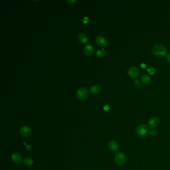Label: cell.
Instances as JSON below:
<instances>
[{
	"mask_svg": "<svg viewBox=\"0 0 170 170\" xmlns=\"http://www.w3.org/2000/svg\"><path fill=\"white\" fill-rule=\"evenodd\" d=\"M152 52L156 57H164L167 54V50L164 45L162 44H158L153 47Z\"/></svg>",
	"mask_w": 170,
	"mask_h": 170,
	"instance_id": "obj_1",
	"label": "cell"
},
{
	"mask_svg": "<svg viewBox=\"0 0 170 170\" xmlns=\"http://www.w3.org/2000/svg\"><path fill=\"white\" fill-rule=\"evenodd\" d=\"M137 134L141 137H145L147 136L148 133L147 127L144 124L138 125L136 128Z\"/></svg>",
	"mask_w": 170,
	"mask_h": 170,
	"instance_id": "obj_2",
	"label": "cell"
},
{
	"mask_svg": "<svg viewBox=\"0 0 170 170\" xmlns=\"http://www.w3.org/2000/svg\"><path fill=\"white\" fill-rule=\"evenodd\" d=\"M126 161V156L123 152L117 153L115 156V162L118 165H122L125 163Z\"/></svg>",
	"mask_w": 170,
	"mask_h": 170,
	"instance_id": "obj_3",
	"label": "cell"
},
{
	"mask_svg": "<svg viewBox=\"0 0 170 170\" xmlns=\"http://www.w3.org/2000/svg\"><path fill=\"white\" fill-rule=\"evenodd\" d=\"M128 74L131 78H136L140 76V71L138 68L136 66H132L128 69Z\"/></svg>",
	"mask_w": 170,
	"mask_h": 170,
	"instance_id": "obj_4",
	"label": "cell"
},
{
	"mask_svg": "<svg viewBox=\"0 0 170 170\" xmlns=\"http://www.w3.org/2000/svg\"><path fill=\"white\" fill-rule=\"evenodd\" d=\"M88 94V93L87 90L84 87H81L77 91L76 96L78 99L80 100H83L87 97Z\"/></svg>",
	"mask_w": 170,
	"mask_h": 170,
	"instance_id": "obj_5",
	"label": "cell"
},
{
	"mask_svg": "<svg viewBox=\"0 0 170 170\" xmlns=\"http://www.w3.org/2000/svg\"><path fill=\"white\" fill-rule=\"evenodd\" d=\"M11 160L16 164H19L23 161L21 155L19 153H14L11 155Z\"/></svg>",
	"mask_w": 170,
	"mask_h": 170,
	"instance_id": "obj_6",
	"label": "cell"
},
{
	"mask_svg": "<svg viewBox=\"0 0 170 170\" xmlns=\"http://www.w3.org/2000/svg\"><path fill=\"white\" fill-rule=\"evenodd\" d=\"M95 41L97 44L101 47H104L107 45V40L102 35H98L96 38Z\"/></svg>",
	"mask_w": 170,
	"mask_h": 170,
	"instance_id": "obj_7",
	"label": "cell"
},
{
	"mask_svg": "<svg viewBox=\"0 0 170 170\" xmlns=\"http://www.w3.org/2000/svg\"><path fill=\"white\" fill-rule=\"evenodd\" d=\"M20 133V134L23 137H28L30 135L31 133V130L28 126H24L21 128Z\"/></svg>",
	"mask_w": 170,
	"mask_h": 170,
	"instance_id": "obj_8",
	"label": "cell"
},
{
	"mask_svg": "<svg viewBox=\"0 0 170 170\" xmlns=\"http://www.w3.org/2000/svg\"><path fill=\"white\" fill-rule=\"evenodd\" d=\"M108 146L109 149L113 152L117 151L119 149L118 144L117 143V142L114 140L110 141L109 143Z\"/></svg>",
	"mask_w": 170,
	"mask_h": 170,
	"instance_id": "obj_9",
	"label": "cell"
},
{
	"mask_svg": "<svg viewBox=\"0 0 170 170\" xmlns=\"http://www.w3.org/2000/svg\"><path fill=\"white\" fill-rule=\"evenodd\" d=\"M93 51L94 48L92 45H85L84 48V52L86 56H90L93 53Z\"/></svg>",
	"mask_w": 170,
	"mask_h": 170,
	"instance_id": "obj_10",
	"label": "cell"
},
{
	"mask_svg": "<svg viewBox=\"0 0 170 170\" xmlns=\"http://www.w3.org/2000/svg\"><path fill=\"white\" fill-rule=\"evenodd\" d=\"M159 123V119L157 117H153L150 119L148 122V126L149 127L153 128L156 127Z\"/></svg>",
	"mask_w": 170,
	"mask_h": 170,
	"instance_id": "obj_11",
	"label": "cell"
},
{
	"mask_svg": "<svg viewBox=\"0 0 170 170\" xmlns=\"http://www.w3.org/2000/svg\"><path fill=\"white\" fill-rule=\"evenodd\" d=\"M101 90V87L98 85L92 86L90 88V92L92 94L98 93Z\"/></svg>",
	"mask_w": 170,
	"mask_h": 170,
	"instance_id": "obj_12",
	"label": "cell"
},
{
	"mask_svg": "<svg viewBox=\"0 0 170 170\" xmlns=\"http://www.w3.org/2000/svg\"><path fill=\"white\" fill-rule=\"evenodd\" d=\"M78 39L82 43H86L87 41V36L84 33H80L78 34Z\"/></svg>",
	"mask_w": 170,
	"mask_h": 170,
	"instance_id": "obj_13",
	"label": "cell"
},
{
	"mask_svg": "<svg viewBox=\"0 0 170 170\" xmlns=\"http://www.w3.org/2000/svg\"><path fill=\"white\" fill-rule=\"evenodd\" d=\"M23 163L26 166H31L34 164V161L30 158H26L23 160Z\"/></svg>",
	"mask_w": 170,
	"mask_h": 170,
	"instance_id": "obj_14",
	"label": "cell"
},
{
	"mask_svg": "<svg viewBox=\"0 0 170 170\" xmlns=\"http://www.w3.org/2000/svg\"><path fill=\"white\" fill-rule=\"evenodd\" d=\"M141 80L142 82L144 84H149L151 82V78L147 75H143L141 77Z\"/></svg>",
	"mask_w": 170,
	"mask_h": 170,
	"instance_id": "obj_15",
	"label": "cell"
},
{
	"mask_svg": "<svg viewBox=\"0 0 170 170\" xmlns=\"http://www.w3.org/2000/svg\"><path fill=\"white\" fill-rule=\"evenodd\" d=\"M106 52V51L104 48H100L96 51V56L98 57H103Z\"/></svg>",
	"mask_w": 170,
	"mask_h": 170,
	"instance_id": "obj_16",
	"label": "cell"
},
{
	"mask_svg": "<svg viewBox=\"0 0 170 170\" xmlns=\"http://www.w3.org/2000/svg\"><path fill=\"white\" fill-rule=\"evenodd\" d=\"M147 71L149 74H151V75H153L155 72V69L153 67H151L150 68H147Z\"/></svg>",
	"mask_w": 170,
	"mask_h": 170,
	"instance_id": "obj_17",
	"label": "cell"
},
{
	"mask_svg": "<svg viewBox=\"0 0 170 170\" xmlns=\"http://www.w3.org/2000/svg\"><path fill=\"white\" fill-rule=\"evenodd\" d=\"M134 83H135V85H136V86L137 87H138V88H141L142 86L141 83H140V82L139 81V80H138L136 79V80H134Z\"/></svg>",
	"mask_w": 170,
	"mask_h": 170,
	"instance_id": "obj_18",
	"label": "cell"
},
{
	"mask_svg": "<svg viewBox=\"0 0 170 170\" xmlns=\"http://www.w3.org/2000/svg\"><path fill=\"white\" fill-rule=\"evenodd\" d=\"M157 131L154 129H151L149 131V134L151 136H155L157 135Z\"/></svg>",
	"mask_w": 170,
	"mask_h": 170,
	"instance_id": "obj_19",
	"label": "cell"
},
{
	"mask_svg": "<svg viewBox=\"0 0 170 170\" xmlns=\"http://www.w3.org/2000/svg\"><path fill=\"white\" fill-rule=\"evenodd\" d=\"M66 1L70 4H74L75 3L77 2V0H67Z\"/></svg>",
	"mask_w": 170,
	"mask_h": 170,
	"instance_id": "obj_20",
	"label": "cell"
},
{
	"mask_svg": "<svg viewBox=\"0 0 170 170\" xmlns=\"http://www.w3.org/2000/svg\"><path fill=\"white\" fill-rule=\"evenodd\" d=\"M89 22V18L87 17H85L83 19V22L84 23H87Z\"/></svg>",
	"mask_w": 170,
	"mask_h": 170,
	"instance_id": "obj_21",
	"label": "cell"
},
{
	"mask_svg": "<svg viewBox=\"0 0 170 170\" xmlns=\"http://www.w3.org/2000/svg\"><path fill=\"white\" fill-rule=\"evenodd\" d=\"M110 106H109V105H106L104 106V107L103 108V109H104V110H105V111H108V110H109L110 109Z\"/></svg>",
	"mask_w": 170,
	"mask_h": 170,
	"instance_id": "obj_22",
	"label": "cell"
},
{
	"mask_svg": "<svg viewBox=\"0 0 170 170\" xmlns=\"http://www.w3.org/2000/svg\"><path fill=\"white\" fill-rule=\"evenodd\" d=\"M166 59H167V62L170 64V54H168V55L167 56V57H166Z\"/></svg>",
	"mask_w": 170,
	"mask_h": 170,
	"instance_id": "obj_23",
	"label": "cell"
},
{
	"mask_svg": "<svg viewBox=\"0 0 170 170\" xmlns=\"http://www.w3.org/2000/svg\"><path fill=\"white\" fill-rule=\"evenodd\" d=\"M141 67L142 68H143V69L146 68V65L145 63H142L141 64Z\"/></svg>",
	"mask_w": 170,
	"mask_h": 170,
	"instance_id": "obj_24",
	"label": "cell"
}]
</instances>
